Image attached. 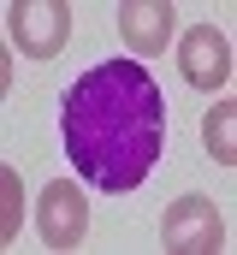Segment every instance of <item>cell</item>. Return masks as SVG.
<instances>
[{
  "label": "cell",
  "mask_w": 237,
  "mask_h": 255,
  "mask_svg": "<svg viewBox=\"0 0 237 255\" xmlns=\"http://www.w3.org/2000/svg\"><path fill=\"white\" fill-rule=\"evenodd\" d=\"M59 130H65V154H71L77 178H89L95 190H113V196L136 190L166 148L160 83L136 60L89 65L59 101Z\"/></svg>",
  "instance_id": "1"
},
{
  "label": "cell",
  "mask_w": 237,
  "mask_h": 255,
  "mask_svg": "<svg viewBox=\"0 0 237 255\" xmlns=\"http://www.w3.org/2000/svg\"><path fill=\"white\" fill-rule=\"evenodd\" d=\"M0 184H6V226H0V238H12V232H18V172L6 166V172H0Z\"/></svg>",
  "instance_id": "8"
},
{
  "label": "cell",
  "mask_w": 237,
  "mask_h": 255,
  "mask_svg": "<svg viewBox=\"0 0 237 255\" xmlns=\"http://www.w3.org/2000/svg\"><path fill=\"white\" fill-rule=\"evenodd\" d=\"M36 232H42V244L48 250H77L83 244V232H89V202L83 190L71 184V178H54L42 202H36Z\"/></svg>",
  "instance_id": "4"
},
{
  "label": "cell",
  "mask_w": 237,
  "mask_h": 255,
  "mask_svg": "<svg viewBox=\"0 0 237 255\" xmlns=\"http://www.w3.org/2000/svg\"><path fill=\"white\" fill-rule=\"evenodd\" d=\"M118 36L136 54H166V42H172V6L166 0H130L118 12Z\"/></svg>",
  "instance_id": "6"
},
{
  "label": "cell",
  "mask_w": 237,
  "mask_h": 255,
  "mask_svg": "<svg viewBox=\"0 0 237 255\" xmlns=\"http://www.w3.org/2000/svg\"><path fill=\"white\" fill-rule=\"evenodd\" d=\"M178 71H184V83H196V89L232 83V36H220L214 24L184 30V36H178Z\"/></svg>",
  "instance_id": "5"
},
{
  "label": "cell",
  "mask_w": 237,
  "mask_h": 255,
  "mask_svg": "<svg viewBox=\"0 0 237 255\" xmlns=\"http://www.w3.org/2000/svg\"><path fill=\"white\" fill-rule=\"evenodd\" d=\"M237 101H214V113L202 119V142H208V154L220 160V166H232L237 160Z\"/></svg>",
  "instance_id": "7"
},
{
  "label": "cell",
  "mask_w": 237,
  "mask_h": 255,
  "mask_svg": "<svg viewBox=\"0 0 237 255\" xmlns=\"http://www.w3.org/2000/svg\"><path fill=\"white\" fill-rule=\"evenodd\" d=\"M160 244L172 255H220L232 244V232H226V214L208 196H178L160 214Z\"/></svg>",
  "instance_id": "2"
},
{
  "label": "cell",
  "mask_w": 237,
  "mask_h": 255,
  "mask_svg": "<svg viewBox=\"0 0 237 255\" xmlns=\"http://www.w3.org/2000/svg\"><path fill=\"white\" fill-rule=\"evenodd\" d=\"M6 24H12V48L24 60H54L65 48V36H71V6H59V0H18L6 12Z\"/></svg>",
  "instance_id": "3"
}]
</instances>
